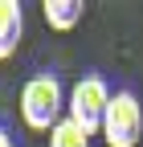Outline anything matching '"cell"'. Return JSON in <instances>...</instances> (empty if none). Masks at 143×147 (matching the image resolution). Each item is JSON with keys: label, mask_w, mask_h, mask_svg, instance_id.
Instances as JSON below:
<instances>
[{"label": "cell", "mask_w": 143, "mask_h": 147, "mask_svg": "<svg viewBox=\"0 0 143 147\" xmlns=\"http://www.w3.org/2000/svg\"><path fill=\"white\" fill-rule=\"evenodd\" d=\"M21 119L29 131H53L65 119V90L57 74H33L21 86Z\"/></svg>", "instance_id": "cell-1"}, {"label": "cell", "mask_w": 143, "mask_h": 147, "mask_svg": "<svg viewBox=\"0 0 143 147\" xmlns=\"http://www.w3.org/2000/svg\"><path fill=\"white\" fill-rule=\"evenodd\" d=\"M106 147H139L143 139V106L135 98V90H115L102 115V131Z\"/></svg>", "instance_id": "cell-2"}, {"label": "cell", "mask_w": 143, "mask_h": 147, "mask_svg": "<svg viewBox=\"0 0 143 147\" xmlns=\"http://www.w3.org/2000/svg\"><path fill=\"white\" fill-rule=\"evenodd\" d=\"M106 102H111V86H106L98 74H90V78H78L74 86H69L65 94V119L78 123L86 135H98L102 131V115H106Z\"/></svg>", "instance_id": "cell-3"}, {"label": "cell", "mask_w": 143, "mask_h": 147, "mask_svg": "<svg viewBox=\"0 0 143 147\" xmlns=\"http://www.w3.org/2000/svg\"><path fill=\"white\" fill-rule=\"evenodd\" d=\"M25 37V12L16 0H0V61H8Z\"/></svg>", "instance_id": "cell-4"}, {"label": "cell", "mask_w": 143, "mask_h": 147, "mask_svg": "<svg viewBox=\"0 0 143 147\" xmlns=\"http://www.w3.org/2000/svg\"><path fill=\"white\" fill-rule=\"evenodd\" d=\"M82 0H45L41 12H45V25L49 29H57V33H69L78 21H82Z\"/></svg>", "instance_id": "cell-5"}, {"label": "cell", "mask_w": 143, "mask_h": 147, "mask_svg": "<svg viewBox=\"0 0 143 147\" xmlns=\"http://www.w3.org/2000/svg\"><path fill=\"white\" fill-rule=\"evenodd\" d=\"M49 147H90V135H86L78 123L61 119V123L49 131Z\"/></svg>", "instance_id": "cell-6"}, {"label": "cell", "mask_w": 143, "mask_h": 147, "mask_svg": "<svg viewBox=\"0 0 143 147\" xmlns=\"http://www.w3.org/2000/svg\"><path fill=\"white\" fill-rule=\"evenodd\" d=\"M0 147H12V135L4 131V127H0Z\"/></svg>", "instance_id": "cell-7"}]
</instances>
